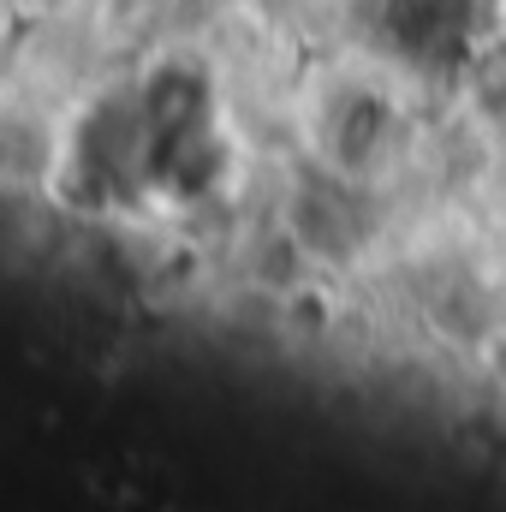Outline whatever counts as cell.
Masks as SVG:
<instances>
[{"label": "cell", "mask_w": 506, "mask_h": 512, "mask_svg": "<svg viewBox=\"0 0 506 512\" xmlns=\"http://www.w3.org/2000/svg\"><path fill=\"white\" fill-rule=\"evenodd\" d=\"M393 36L429 60V54H465L471 48V0H399Z\"/></svg>", "instance_id": "6da1fadb"}]
</instances>
